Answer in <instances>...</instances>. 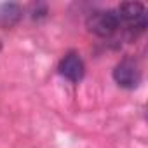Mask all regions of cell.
Here are the masks:
<instances>
[{
	"label": "cell",
	"mask_w": 148,
	"mask_h": 148,
	"mask_svg": "<svg viewBox=\"0 0 148 148\" xmlns=\"http://www.w3.org/2000/svg\"><path fill=\"white\" fill-rule=\"evenodd\" d=\"M23 18V7L16 2H5L0 4V26L2 28H12L16 26Z\"/></svg>",
	"instance_id": "5"
},
{
	"label": "cell",
	"mask_w": 148,
	"mask_h": 148,
	"mask_svg": "<svg viewBox=\"0 0 148 148\" xmlns=\"http://www.w3.org/2000/svg\"><path fill=\"white\" fill-rule=\"evenodd\" d=\"M58 71H59V75L64 77L66 80H70L73 84H79L84 79V73H86V66H84V61H82L80 54L79 52H73V51L68 52L59 61Z\"/></svg>",
	"instance_id": "4"
},
{
	"label": "cell",
	"mask_w": 148,
	"mask_h": 148,
	"mask_svg": "<svg viewBox=\"0 0 148 148\" xmlns=\"http://www.w3.org/2000/svg\"><path fill=\"white\" fill-rule=\"evenodd\" d=\"M87 30L98 37H112L122 28V19L117 9H106V11H96L92 12L87 21Z\"/></svg>",
	"instance_id": "2"
},
{
	"label": "cell",
	"mask_w": 148,
	"mask_h": 148,
	"mask_svg": "<svg viewBox=\"0 0 148 148\" xmlns=\"http://www.w3.org/2000/svg\"><path fill=\"white\" fill-rule=\"evenodd\" d=\"M119 14L122 19V26L129 32L131 37H136L146 30L148 16L146 9L141 2H124L119 5Z\"/></svg>",
	"instance_id": "1"
},
{
	"label": "cell",
	"mask_w": 148,
	"mask_h": 148,
	"mask_svg": "<svg viewBox=\"0 0 148 148\" xmlns=\"http://www.w3.org/2000/svg\"><path fill=\"white\" fill-rule=\"evenodd\" d=\"M113 80L124 89H136L141 84V70L132 58H124L113 70Z\"/></svg>",
	"instance_id": "3"
},
{
	"label": "cell",
	"mask_w": 148,
	"mask_h": 148,
	"mask_svg": "<svg viewBox=\"0 0 148 148\" xmlns=\"http://www.w3.org/2000/svg\"><path fill=\"white\" fill-rule=\"evenodd\" d=\"M45 14H47V7H45L44 4H40V5H37L35 11H33V19H40V18H44Z\"/></svg>",
	"instance_id": "6"
},
{
	"label": "cell",
	"mask_w": 148,
	"mask_h": 148,
	"mask_svg": "<svg viewBox=\"0 0 148 148\" xmlns=\"http://www.w3.org/2000/svg\"><path fill=\"white\" fill-rule=\"evenodd\" d=\"M0 51H2V44H0Z\"/></svg>",
	"instance_id": "7"
}]
</instances>
